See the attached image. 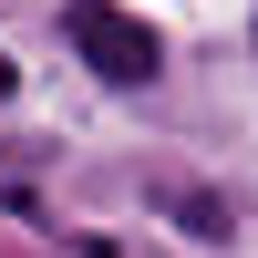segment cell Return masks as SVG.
Segmentation results:
<instances>
[{
  "label": "cell",
  "instance_id": "1",
  "mask_svg": "<svg viewBox=\"0 0 258 258\" xmlns=\"http://www.w3.org/2000/svg\"><path fill=\"white\" fill-rule=\"evenodd\" d=\"M62 31H73V52L93 62L103 83H155V73H165V41H155V21L114 11V0H62Z\"/></svg>",
  "mask_w": 258,
  "mask_h": 258
},
{
  "label": "cell",
  "instance_id": "2",
  "mask_svg": "<svg viewBox=\"0 0 258 258\" xmlns=\"http://www.w3.org/2000/svg\"><path fill=\"white\" fill-rule=\"evenodd\" d=\"M155 197L176 207V217L197 227V238H227V207H217V197H197V186H155Z\"/></svg>",
  "mask_w": 258,
  "mask_h": 258
},
{
  "label": "cell",
  "instance_id": "3",
  "mask_svg": "<svg viewBox=\"0 0 258 258\" xmlns=\"http://www.w3.org/2000/svg\"><path fill=\"white\" fill-rule=\"evenodd\" d=\"M0 93H11V62H0Z\"/></svg>",
  "mask_w": 258,
  "mask_h": 258
}]
</instances>
